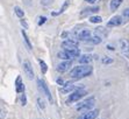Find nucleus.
Listing matches in <instances>:
<instances>
[{
    "label": "nucleus",
    "mask_w": 129,
    "mask_h": 119,
    "mask_svg": "<svg viewBox=\"0 0 129 119\" xmlns=\"http://www.w3.org/2000/svg\"><path fill=\"white\" fill-rule=\"evenodd\" d=\"M93 72V68L90 66V64H80L78 67H75L70 71V77L71 78H84L90 76L91 74Z\"/></svg>",
    "instance_id": "1"
},
{
    "label": "nucleus",
    "mask_w": 129,
    "mask_h": 119,
    "mask_svg": "<svg viewBox=\"0 0 129 119\" xmlns=\"http://www.w3.org/2000/svg\"><path fill=\"white\" fill-rule=\"evenodd\" d=\"M95 104V98L94 97H90V98L85 99L83 102H79V104L76 106L77 111H91L92 107Z\"/></svg>",
    "instance_id": "2"
},
{
    "label": "nucleus",
    "mask_w": 129,
    "mask_h": 119,
    "mask_svg": "<svg viewBox=\"0 0 129 119\" xmlns=\"http://www.w3.org/2000/svg\"><path fill=\"white\" fill-rule=\"evenodd\" d=\"M86 95V91L84 89L80 90H76L72 93H70L69 98L66 99V105H71L72 103H76V102H79L84 96Z\"/></svg>",
    "instance_id": "3"
},
{
    "label": "nucleus",
    "mask_w": 129,
    "mask_h": 119,
    "mask_svg": "<svg viewBox=\"0 0 129 119\" xmlns=\"http://www.w3.org/2000/svg\"><path fill=\"white\" fill-rule=\"evenodd\" d=\"M37 86H39V90L42 92V95H45L47 96V98H48V101L50 102L51 104H52V102H54V99H52V96H51V92L50 90H49L48 85L45 84V82L43 80H41V78H39L37 80Z\"/></svg>",
    "instance_id": "4"
},
{
    "label": "nucleus",
    "mask_w": 129,
    "mask_h": 119,
    "mask_svg": "<svg viewBox=\"0 0 129 119\" xmlns=\"http://www.w3.org/2000/svg\"><path fill=\"white\" fill-rule=\"evenodd\" d=\"M22 67H23V71H24V74H26V76H27L29 80H34L35 75H34L33 67H31V64H30L29 61H24L23 64H22Z\"/></svg>",
    "instance_id": "5"
},
{
    "label": "nucleus",
    "mask_w": 129,
    "mask_h": 119,
    "mask_svg": "<svg viewBox=\"0 0 129 119\" xmlns=\"http://www.w3.org/2000/svg\"><path fill=\"white\" fill-rule=\"evenodd\" d=\"M91 36H92V32H91L90 29H83V30H80V32L77 33L76 39L78 40V41H85L86 42Z\"/></svg>",
    "instance_id": "6"
},
{
    "label": "nucleus",
    "mask_w": 129,
    "mask_h": 119,
    "mask_svg": "<svg viewBox=\"0 0 129 119\" xmlns=\"http://www.w3.org/2000/svg\"><path fill=\"white\" fill-rule=\"evenodd\" d=\"M98 116H99V110H91L80 114L78 119H96Z\"/></svg>",
    "instance_id": "7"
},
{
    "label": "nucleus",
    "mask_w": 129,
    "mask_h": 119,
    "mask_svg": "<svg viewBox=\"0 0 129 119\" xmlns=\"http://www.w3.org/2000/svg\"><path fill=\"white\" fill-rule=\"evenodd\" d=\"M78 46H79L78 40H72V39H66L62 43V47L65 48V49H73V48H77Z\"/></svg>",
    "instance_id": "8"
},
{
    "label": "nucleus",
    "mask_w": 129,
    "mask_h": 119,
    "mask_svg": "<svg viewBox=\"0 0 129 119\" xmlns=\"http://www.w3.org/2000/svg\"><path fill=\"white\" fill-rule=\"evenodd\" d=\"M123 24V19L121 15H114L111 20L107 22V27H116Z\"/></svg>",
    "instance_id": "9"
},
{
    "label": "nucleus",
    "mask_w": 129,
    "mask_h": 119,
    "mask_svg": "<svg viewBox=\"0 0 129 119\" xmlns=\"http://www.w3.org/2000/svg\"><path fill=\"white\" fill-rule=\"evenodd\" d=\"M71 67H72L71 61H63V62H60L57 66V71L62 74V72H65V71H68V70H70Z\"/></svg>",
    "instance_id": "10"
},
{
    "label": "nucleus",
    "mask_w": 129,
    "mask_h": 119,
    "mask_svg": "<svg viewBox=\"0 0 129 119\" xmlns=\"http://www.w3.org/2000/svg\"><path fill=\"white\" fill-rule=\"evenodd\" d=\"M15 90L18 93H23L24 92V84L22 82L21 76H18L16 81H15Z\"/></svg>",
    "instance_id": "11"
},
{
    "label": "nucleus",
    "mask_w": 129,
    "mask_h": 119,
    "mask_svg": "<svg viewBox=\"0 0 129 119\" xmlns=\"http://www.w3.org/2000/svg\"><path fill=\"white\" fill-rule=\"evenodd\" d=\"M99 11V6H93V7H88V8H84L80 12V16H85V15L88 14H93V13H96Z\"/></svg>",
    "instance_id": "12"
},
{
    "label": "nucleus",
    "mask_w": 129,
    "mask_h": 119,
    "mask_svg": "<svg viewBox=\"0 0 129 119\" xmlns=\"http://www.w3.org/2000/svg\"><path fill=\"white\" fill-rule=\"evenodd\" d=\"M92 55H90V54H84V55H81L80 57H79V63L80 64H90L91 62H92Z\"/></svg>",
    "instance_id": "13"
},
{
    "label": "nucleus",
    "mask_w": 129,
    "mask_h": 119,
    "mask_svg": "<svg viewBox=\"0 0 129 119\" xmlns=\"http://www.w3.org/2000/svg\"><path fill=\"white\" fill-rule=\"evenodd\" d=\"M69 6H70V1H69V0H66V1H64L63 6L60 7L59 11H57V12H52V13H51V15H52V16H57V15L62 14V13H64L66 9H68V7H69Z\"/></svg>",
    "instance_id": "14"
},
{
    "label": "nucleus",
    "mask_w": 129,
    "mask_h": 119,
    "mask_svg": "<svg viewBox=\"0 0 129 119\" xmlns=\"http://www.w3.org/2000/svg\"><path fill=\"white\" fill-rule=\"evenodd\" d=\"M64 50L66 51V53L69 54L70 56H71V58H76V57H80V50H79L78 48H73V49H64Z\"/></svg>",
    "instance_id": "15"
},
{
    "label": "nucleus",
    "mask_w": 129,
    "mask_h": 119,
    "mask_svg": "<svg viewBox=\"0 0 129 119\" xmlns=\"http://www.w3.org/2000/svg\"><path fill=\"white\" fill-rule=\"evenodd\" d=\"M123 3V0H111V3H109V8L111 11H116L119 7L121 6V4Z\"/></svg>",
    "instance_id": "16"
},
{
    "label": "nucleus",
    "mask_w": 129,
    "mask_h": 119,
    "mask_svg": "<svg viewBox=\"0 0 129 119\" xmlns=\"http://www.w3.org/2000/svg\"><path fill=\"white\" fill-rule=\"evenodd\" d=\"M101 41H102V39L99 35H94V36H91L86 42L87 43H91V45H99V43H101Z\"/></svg>",
    "instance_id": "17"
},
{
    "label": "nucleus",
    "mask_w": 129,
    "mask_h": 119,
    "mask_svg": "<svg viewBox=\"0 0 129 119\" xmlns=\"http://www.w3.org/2000/svg\"><path fill=\"white\" fill-rule=\"evenodd\" d=\"M57 56H58V58L64 59V61H70V59H72V58H71V56H70V55H69L68 53H66L65 50L59 51V53L57 54Z\"/></svg>",
    "instance_id": "18"
},
{
    "label": "nucleus",
    "mask_w": 129,
    "mask_h": 119,
    "mask_svg": "<svg viewBox=\"0 0 129 119\" xmlns=\"http://www.w3.org/2000/svg\"><path fill=\"white\" fill-rule=\"evenodd\" d=\"M120 48L123 53H126L129 49V41L128 40H120Z\"/></svg>",
    "instance_id": "19"
},
{
    "label": "nucleus",
    "mask_w": 129,
    "mask_h": 119,
    "mask_svg": "<svg viewBox=\"0 0 129 119\" xmlns=\"http://www.w3.org/2000/svg\"><path fill=\"white\" fill-rule=\"evenodd\" d=\"M21 34H22V36H23V40H24V42H26V45H27V47H28V49H31L33 48V46H31V43H30V41H29V37H28V35H27V33L24 32L23 29L21 30Z\"/></svg>",
    "instance_id": "20"
},
{
    "label": "nucleus",
    "mask_w": 129,
    "mask_h": 119,
    "mask_svg": "<svg viewBox=\"0 0 129 119\" xmlns=\"http://www.w3.org/2000/svg\"><path fill=\"white\" fill-rule=\"evenodd\" d=\"M122 19H123V24H127L129 21V8H124L122 12Z\"/></svg>",
    "instance_id": "21"
},
{
    "label": "nucleus",
    "mask_w": 129,
    "mask_h": 119,
    "mask_svg": "<svg viewBox=\"0 0 129 119\" xmlns=\"http://www.w3.org/2000/svg\"><path fill=\"white\" fill-rule=\"evenodd\" d=\"M39 63H40V67H41L42 74H47V71H48V66H47V63H45L43 59H39Z\"/></svg>",
    "instance_id": "22"
},
{
    "label": "nucleus",
    "mask_w": 129,
    "mask_h": 119,
    "mask_svg": "<svg viewBox=\"0 0 129 119\" xmlns=\"http://www.w3.org/2000/svg\"><path fill=\"white\" fill-rule=\"evenodd\" d=\"M14 13L18 15L20 19H23V18H24V12H23V11H22V9L20 8L19 6H15V7H14Z\"/></svg>",
    "instance_id": "23"
},
{
    "label": "nucleus",
    "mask_w": 129,
    "mask_h": 119,
    "mask_svg": "<svg viewBox=\"0 0 129 119\" xmlns=\"http://www.w3.org/2000/svg\"><path fill=\"white\" fill-rule=\"evenodd\" d=\"M88 21L92 22V24H100L102 21V18L101 16H98V15H93V16H90Z\"/></svg>",
    "instance_id": "24"
},
{
    "label": "nucleus",
    "mask_w": 129,
    "mask_h": 119,
    "mask_svg": "<svg viewBox=\"0 0 129 119\" xmlns=\"http://www.w3.org/2000/svg\"><path fill=\"white\" fill-rule=\"evenodd\" d=\"M101 62H102V64H111V63H113L114 61H113V58H111V57L105 56V57H102Z\"/></svg>",
    "instance_id": "25"
},
{
    "label": "nucleus",
    "mask_w": 129,
    "mask_h": 119,
    "mask_svg": "<svg viewBox=\"0 0 129 119\" xmlns=\"http://www.w3.org/2000/svg\"><path fill=\"white\" fill-rule=\"evenodd\" d=\"M37 105H39V107L41 109V110L44 111L45 110V104H44V101H43L42 98H37Z\"/></svg>",
    "instance_id": "26"
},
{
    "label": "nucleus",
    "mask_w": 129,
    "mask_h": 119,
    "mask_svg": "<svg viewBox=\"0 0 129 119\" xmlns=\"http://www.w3.org/2000/svg\"><path fill=\"white\" fill-rule=\"evenodd\" d=\"M20 101H21V105L22 106H26L27 105V96L23 93H21V96H20Z\"/></svg>",
    "instance_id": "27"
},
{
    "label": "nucleus",
    "mask_w": 129,
    "mask_h": 119,
    "mask_svg": "<svg viewBox=\"0 0 129 119\" xmlns=\"http://www.w3.org/2000/svg\"><path fill=\"white\" fill-rule=\"evenodd\" d=\"M45 21H47V18H45V16H40L37 25H39V26H42V25L45 24Z\"/></svg>",
    "instance_id": "28"
},
{
    "label": "nucleus",
    "mask_w": 129,
    "mask_h": 119,
    "mask_svg": "<svg viewBox=\"0 0 129 119\" xmlns=\"http://www.w3.org/2000/svg\"><path fill=\"white\" fill-rule=\"evenodd\" d=\"M20 24H21V26L23 27L24 29H28V28H29V25L27 24V21L24 20V19H22V20H20Z\"/></svg>",
    "instance_id": "29"
},
{
    "label": "nucleus",
    "mask_w": 129,
    "mask_h": 119,
    "mask_svg": "<svg viewBox=\"0 0 129 119\" xmlns=\"http://www.w3.org/2000/svg\"><path fill=\"white\" fill-rule=\"evenodd\" d=\"M51 3H52V0H41V4H42L43 6H47V5H49Z\"/></svg>",
    "instance_id": "30"
},
{
    "label": "nucleus",
    "mask_w": 129,
    "mask_h": 119,
    "mask_svg": "<svg viewBox=\"0 0 129 119\" xmlns=\"http://www.w3.org/2000/svg\"><path fill=\"white\" fill-rule=\"evenodd\" d=\"M56 82H57V84H59L60 86H64V84H65V82H64L63 78H57V81H56Z\"/></svg>",
    "instance_id": "31"
},
{
    "label": "nucleus",
    "mask_w": 129,
    "mask_h": 119,
    "mask_svg": "<svg viewBox=\"0 0 129 119\" xmlns=\"http://www.w3.org/2000/svg\"><path fill=\"white\" fill-rule=\"evenodd\" d=\"M6 117V110L4 111V107H1V119H4Z\"/></svg>",
    "instance_id": "32"
},
{
    "label": "nucleus",
    "mask_w": 129,
    "mask_h": 119,
    "mask_svg": "<svg viewBox=\"0 0 129 119\" xmlns=\"http://www.w3.org/2000/svg\"><path fill=\"white\" fill-rule=\"evenodd\" d=\"M86 3H88V4H94L96 1V0H85Z\"/></svg>",
    "instance_id": "33"
},
{
    "label": "nucleus",
    "mask_w": 129,
    "mask_h": 119,
    "mask_svg": "<svg viewBox=\"0 0 129 119\" xmlns=\"http://www.w3.org/2000/svg\"><path fill=\"white\" fill-rule=\"evenodd\" d=\"M124 55H126V57H127V58L129 59V49H128V50L126 51V53H124Z\"/></svg>",
    "instance_id": "34"
},
{
    "label": "nucleus",
    "mask_w": 129,
    "mask_h": 119,
    "mask_svg": "<svg viewBox=\"0 0 129 119\" xmlns=\"http://www.w3.org/2000/svg\"><path fill=\"white\" fill-rule=\"evenodd\" d=\"M66 36H68V33H66V32H64V33L62 34V37H63V39H65Z\"/></svg>",
    "instance_id": "35"
}]
</instances>
